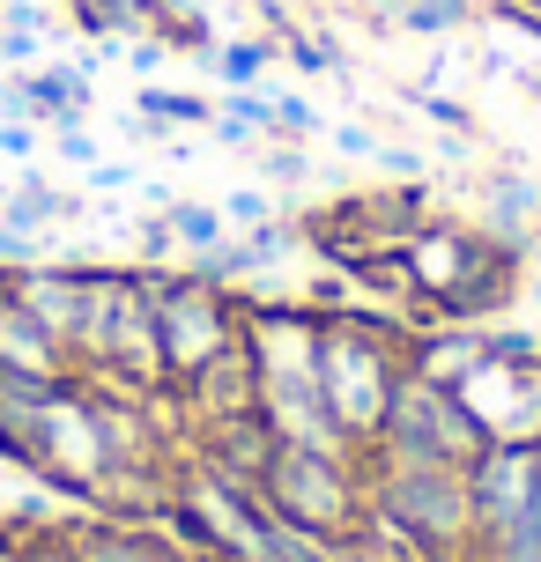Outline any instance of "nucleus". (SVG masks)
I'll list each match as a JSON object with an SVG mask.
<instances>
[{"mask_svg":"<svg viewBox=\"0 0 541 562\" xmlns=\"http://www.w3.org/2000/svg\"><path fill=\"white\" fill-rule=\"evenodd\" d=\"M364 510L423 562H475V496L460 467L364 451Z\"/></svg>","mask_w":541,"mask_h":562,"instance_id":"f257e3e1","label":"nucleus"},{"mask_svg":"<svg viewBox=\"0 0 541 562\" xmlns=\"http://www.w3.org/2000/svg\"><path fill=\"white\" fill-rule=\"evenodd\" d=\"M312 378H319V400L356 451H371V437L386 429V407H394V385H400V363L394 348L371 334L364 318H319L312 326Z\"/></svg>","mask_w":541,"mask_h":562,"instance_id":"f03ea898","label":"nucleus"},{"mask_svg":"<svg viewBox=\"0 0 541 562\" xmlns=\"http://www.w3.org/2000/svg\"><path fill=\"white\" fill-rule=\"evenodd\" d=\"M67 363L104 370L119 385H164V356H156V304H148V281L134 274H82V326Z\"/></svg>","mask_w":541,"mask_h":562,"instance_id":"7ed1b4c3","label":"nucleus"},{"mask_svg":"<svg viewBox=\"0 0 541 562\" xmlns=\"http://www.w3.org/2000/svg\"><path fill=\"white\" fill-rule=\"evenodd\" d=\"M489 451V422L475 415V400L460 385H438L423 370H400L386 429L371 437V459H430V467H475Z\"/></svg>","mask_w":541,"mask_h":562,"instance_id":"20e7f679","label":"nucleus"},{"mask_svg":"<svg viewBox=\"0 0 541 562\" xmlns=\"http://www.w3.org/2000/svg\"><path fill=\"white\" fill-rule=\"evenodd\" d=\"M260 504L305 526L319 540H349L364 526V459H342V451H305V445H275L267 474H260Z\"/></svg>","mask_w":541,"mask_h":562,"instance_id":"39448f33","label":"nucleus"},{"mask_svg":"<svg viewBox=\"0 0 541 562\" xmlns=\"http://www.w3.org/2000/svg\"><path fill=\"white\" fill-rule=\"evenodd\" d=\"M148 304H156V356H164V378H200V370L216 363L223 348H238L245 340V326H238V311L216 296V281H148Z\"/></svg>","mask_w":541,"mask_h":562,"instance_id":"423d86ee","label":"nucleus"},{"mask_svg":"<svg viewBox=\"0 0 541 562\" xmlns=\"http://www.w3.org/2000/svg\"><path fill=\"white\" fill-rule=\"evenodd\" d=\"M467 496H475V548L512 533L534 504V437H489V451L467 467Z\"/></svg>","mask_w":541,"mask_h":562,"instance_id":"0eeeda50","label":"nucleus"},{"mask_svg":"<svg viewBox=\"0 0 541 562\" xmlns=\"http://www.w3.org/2000/svg\"><path fill=\"white\" fill-rule=\"evenodd\" d=\"M15 304L59 340V348H75V326H82V267H23L15 281H0Z\"/></svg>","mask_w":541,"mask_h":562,"instance_id":"6e6552de","label":"nucleus"},{"mask_svg":"<svg viewBox=\"0 0 541 562\" xmlns=\"http://www.w3.org/2000/svg\"><path fill=\"white\" fill-rule=\"evenodd\" d=\"M0 370L8 378H45V385H75L67 378V348H59L37 318H30L8 289H0Z\"/></svg>","mask_w":541,"mask_h":562,"instance_id":"1a4fd4ad","label":"nucleus"},{"mask_svg":"<svg viewBox=\"0 0 541 562\" xmlns=\"http://www.w3.org/2000/svg\"><path fill=\"white\" fill-rule=\"evenodd\" d=\"M89 215V200L82 193H59V186H45V178H15V193L0 200V223H15V229H67V223H82Z\"/></svg>","mask_w":541,"mask_h":562,"instance_id":"9d476101","label":"nucleus"},{"mask_svg":"<svg viewBox=\"0 0 541 562\" xmlns=\"http://www.w3.org/2000/svg\"><path fill=\"white\" fill-rule=\"evenodd\" d=\"M483 200H489V229H505V237H527L541 223V186L519 178V170H497L483 186Z\"/></svg>","mask_w":541,"mask_h":562,"instance_id":"9b49d317","label":"nucleus"},{"mask_svg":"<svg viewBox=\"0 0 541 562\" xmlns=\"http://www.w3.org/2000/svg\"><path fill=\"white\" fill-rule=\"evenodd\" d=\"M75 562H186L178 548L148 533H119V526H82L75 533Z\"/></svg>","mask_w":541,"mask_h":562,"instance_id":"f8f14e48","label":"nucleus"},{"mask_svg":"<svg viewBox=\"0 0 541 562\" xmlns=\"http://www.w3.org/2000/svg\"><path fill=\"white\" fill-rule=\"evenodd\" d=\"M394 23L416 30V37H453V30L475 23V0H400Z\"/></svg>","mask_w":541,"mask_h":562,"instance_id":"ddd939ff","label":"nucleus"},{"mask_svg":"<svg viewBox=\"0 0 541 562\" xmlns=\"http://www.w3.org/2000/svg\"><path fill=\"white\" fill-rule=\"evenodd\" d=\"M216 75H223L230 89H253L267 67H275V45L267 37H238V45H216V59H208Z\"/></svg>","mask_w":541,"mask_h":562,"instance_id":"4468645a","label":"nucleus"},{"mask_svg":"<svg viewBox=\"0 0 541 562\" xmlns=\"http://www.w3.org/2000/svg\"><path fill=\"white\" fill-rule=\"evenodd\" d=\"M164 223H172V237H178V245H194V252H216V245L230 237L223 215H216V207H194V200H172Z\"/></svg>","mask_w":541,"mask_h":562,"instance_id":"2eb2a0df","label":"nucleus"},{"mask_svg":"<svg viewBox=\"0 0 541 562\" xmlns=\"http://www.w3.org/2000/svg\"><path fill=\"white\" fill-rule=\"evenodd\" d=\"M134 104H142V119H164V126H216V104L186 97V89H142Z\"/></svg>","mask_w":541,"mask_h":562,"instance_id":"dca6fc26","label":"nucleus"},{"mask_svg":"<svg viewBox=\"0 0 541 562\" xmlns=\"http://www.w3.org/2000/svg\"><path fill=\"white\" fill-rule=\"evenodd\" d=\"M275 53H283L297 75H334V67H342V53H334L327 37H312V30H283V37H275Z\"/></svg>","mask_w":541,"mask_h":562,"instance_id":"f3484780","label":"nucleus"},{"mask_svg":"<svg viewBox=\"0 0 541 562\" xmlns=\"http://www.w3.org/2000/svg\"><path fill=\"white\" fill-rule=\"evenodd\" d=\"M230 229H260V223H275V200L260 193V186H230V200L216 207Z\"/></svg>","mask_w":541,"mask_h":562,"instance_id":"a211bd4d","label":"nucleus"},{"mask_svg":"<svg viewBox=\"0 0 541 562\" xmlns=\"http://www.w3.org/2000/svg\"><path fill=\"white\" fill-rule=\"evenodd\" d=\"M238 245L253 252V267H267V259H289V245H297V237H289L283 223H260V229H238Z\"/></svg>","mask_w":541,"mask_h":562,"instance_id":"6ab92c4d","label":"nucleus"},{"mask_svg":"<svg viewBox=\"0 0 541 562\" xmlns=\"http://www.w3.org/2000/svg\"><path fill=\"white\" fill-rule=\"evenodd\" d=\"M0 59H8L15 75H30V67H45V37H37V30H0Z\"/></svg>","mask_w":541,"mask_h":562,"instance_id":"aec40b11","label":"nucleus"},{"mask_svg":"<svg viewBox=\"0 0 541 562\" xmlns=\"http://www.w3.org/2000/svg\"><path fill=\"white\" fill-rule=\"evenodd\" d=\"M37 148H45V126H37V119H0V156L30 164Z\"/></svg>","mask_w":541,"mask_h":562,"instance_id":"412c9836","label":"nucleus"},{"mask_svg":"<svg viewBox=\"0 0 541 562\" xmlns=\"http://www.w3.org/2000/svg\"><path fill=\"white\" fill-rule=\"evenodd\" d=\"M408 104H416V112H430L438 126H453V134H467V126H475V112H467V104H453V97H438V89H408Z\"/></svg>","mask_w":541,"mask_h":562,"instance_id":"4be33fe9","label":"nucleus"},{"mask_svg":"<svg viewBox=\"0 0 541 562\" xmlns=\"http://www.w3.org/2000/svg\"><path fill=\"white\" fill-rule=\"evenodd\" d=\"M260 170L283 178V186H305V178H312V156H305V148H260Z\"/></svg>","mask_w":541,"mask_h":562,"instance_id":"5701e85b","label":"nucleus"},{"mask_svg":"<svg viewBox=\"0 0 541 562\" xmlns=\"http://www.w3.org/2000/svg\"><path fill=\"white\" fill-rule=\"evenodd\" d=\"M45 134H53V148H59V164H75V170H89V164H104V156H97V140H89L82 126H45Z\"/></svg>","mask_w":541,"mask_h":562,"instance_id":"b1692460","label":"nucleus"},{"mask_svg":"<svg viewBox=\"0 0 541 562\" xmlns=\"http://www.w3.org/2000/svg\"><path fill=\"white\" fill-rule=\"evenodd\" d=\"M0 23H8V30H37V37H53V8H45V0H0Z\"/></svg>","mask_w":541,"mask_h":562,"instance_id":"393cba45","label":"nucleus"},{"mask_svg":"<svg viewBox=\"0 0 541 562\" xmlns=\"http://www.w3.org/2000/svg\"><path fill=\"white\" fill-rule=\"evenodd\" d=\"M15 562H75V533H37V540H15Z\"/></svg>","mask_w":541,"mask_h":562,"instance_id":"a878e982","label":"nucleus"},{"mask_svg":"<svg viewBox=\"0 0 541 562\" xmlns=\"http://www.w3.org/2000/svg\"><path fill=\"white\" fill-rule=\"evenodd\" d=\"M164 53H172L164 37H119V59H126L134 75H156V67H164Z\"/></svg>","mask_w":541,"mask_h":562,"instance_id":"bb28decb","label":"nucleus"},{"mask_svg":"<svg viewBox=\"0 0 541 562\" xmlns=\"http://www.w3.org/2000/svg\"><path fill=\"white\" fill-rule=\"evenodd\" d=\"M275 134H319V112L305 97H275Z\"/></svg>","mask_w":541,"mask_h":562,"instance_id":"cd10ccee","label":"nucleus"},{"mask_svg":"<svg viewBox=\"0 0 541 562\" xmlns=\"http://www.w3.org/2000/svg\"><path fill=\"white\" fill-rule=\"evenodd\" d=\"M0 259H8V267H30V259H37V237L15 229V223H0Z\"/></svg>","mask_w":541,"mask_h":562,"instance_id":"c85d7f7f","label":"nucleus"},{"mask_svg":"<svg viewBox=\"0 0 541 562\" xmlns=\"http://www.w3.org/2000/svg\"><path fill=\"white\" fill-rule=\"evenodd\" d=\"M334 148L364 164V156H378V134H371V126H334Z\"/></svg>","mask_w":541,"mask_h":562,"instance_id":"c756f323","label":"nucleus"},{"mask_svg":"<svg viewBox=\"0 0 541 562\" xmlns=\"http://www.w3.org/2000/svg\"><path fill=\"white\" fill-rule=\"evenodd\" d=\"M89 186H97V193H126V186H142V178L126 164H89Z\"/></svg>","mask_w":541,"mask_h":562,"instance_id":"7c9ffc66","label":"nucleus"}]
</instances>
